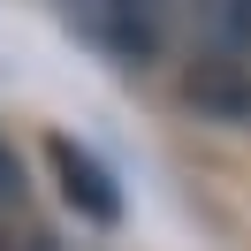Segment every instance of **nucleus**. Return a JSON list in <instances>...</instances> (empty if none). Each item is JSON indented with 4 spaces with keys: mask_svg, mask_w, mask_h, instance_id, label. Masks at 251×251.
I'll use <instances>...</instances> for the list:
<instances>
[{
    "mask_svg": "<svg viewBox=\"0 0 251 251\" xmlns=\"http://www.w3.org/2000/svg\"><path fill=\"white\" fill-rule=\"evenodd\" d=\"M46 160H53V175H61V198L76 205L84 221H99V228L122 221V190H114V175L99 168L76 137H46Z\"/></svg>",
    "mask_w": 251,
    "mask_h": 251,
    "instance_id": "nucleus-3",
    "label": "nucleus"
},
{
    "mask_svg": "<svg viewBox=\"0 0 251 251\" xmlns=\"http://www.w3.org/2000/svg\"><path fill=\"white\" fill-rule=\"evenodd\" d=\"M0 251H38V236H8L0 228Z\"/></svg>",
    "mask_w": 251,
    "mask_h": 251,
    "instance_id": "nucleus-5",
    "label": "nucleus"
},
{
    "mask_svg": "<svg viewBox=\"0 0 251 251\" xmlns=\"http://www.w3.org/2000/svg\"><path fill=\"white\" fill-rule=\"evenodd\" d=\"M16 198H23V160H16V145L0 137V213H8Z\"/></svg>",
    "mask_w": 251,
    "mask_h": 251,
    "instance_id": "nucleus-4",
    "label": "nucleus"
},
{
    "mask_svg": "<svg viewBox=\"0 0 251 251\" xmlns=\"http://www.w3.org/2000/svg\"><path fill=\"white\" fill-rule=\"evenodd\" d=\"M175 16L183 0H92V38L114 69H152L175 46Z\"/></svg>",
    "mask_w": 251,
    "mask_h": 251,
    "instance_id": "nucleus-2",
    "label": "nucleus"
},
{
    "mask_svg": "<svg viewBox=\"0 0 251 251\" xmlns=\"http://www.w3.org/2000/svg\"><path fill=\"white\" fill-rule=\"evenodd\" d=\"M190 107L213 122L251 129V0H198L190 16Z\"/></svg>",
    "mask_w": 251,
    "mask_h": 251,
    "instance_id": "nucleus-1",
    "label": "nucleus"
}]
</instances>
